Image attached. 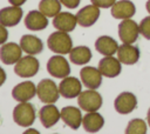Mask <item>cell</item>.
Listing matches in <instances>:
<instances>
[{
  "instance_id": "21",
  "label": "cell",
  "mask_w": 150,
  "mask_h": 134,
  "mask_svg": "<svg viewBox=\"0 0 150 134\" xmlns=\"http://www.w3.org/2000/svg\"><path fill=\"white\" fill-rule=\"evenodd\" d=\"M48 25L47 16L40 11H30L25 18V26L30 31L45 29Z\"/></svg>"
},
{
  "instance_id": "30",
  "label": "cell",
  "mask_w": 150,
  "mask_h": 134,
  "mask_svg": "<svg viewBox=\"0 0 150 134\" xmlns=\"http://www.w3.org/2000/svg\"><path fill=\"white\" fill-rule=\"evenodd\" d=\"M8 38V32L6 29V26L0 24V45H4L7 41Z\"/></svg>"
},
{
  "instance_id": "33",
  "label": "cell",
  "mask_w": 150,
  "mask_h": 134,
  "mask_svg": "<svg viewBox=\"0 0 150 134\" xmlns=\"http://www.w3.org/2000/svg\"><path fill=\"white\" fill-rule=\"evenodd\" d=\"M8 1H9V4L13 5V6H21V5H23L27 0H8Z\"/></svg>"
},
{
  "instance_id": "24",
  "label": "cell",
  "mask_w": 150,
  "mask_h": 134,
  "mask_svg": "<svg viewBox=\"0 0 150 134\" xmlns=\"http://www.w3.org/2000/svg\"><path fill=\"white\" fill-rule=\"evenodd\" d=\"M82 125L86 132L88 133H96L98 132L103 125H104V119L103 116L96 112H88V114L84 115L82 119Z\"/></svg>"
},
{
  "instance_id": "31",
  "label": "cell",
  "mask_w": 150,
  "mask_h": 134,
  "mask_svg": "<svg viewBox=\"0 0 150 134\" xmlns=\"http://www.w3.org/2000/svg\"><path fill=\"white\" fill-rule=\"evenodd\" d=\"M62 5H64L68 8H76L80 5L81 0H60Z\"/></svg>"
},
{
  "instance_id": "35",
  "label": "cell",
  "mask_w": 150,
  "mask_h": 134,
  "mask_svg": "<svg viewBox=\"0 0 150 134\" xmlns=\"http://www.w3.org/2000/svg\"><path fill=\"white\" fill-rule=\"evenodd\" d=\"M146 121H148V125L150 126V108L148 110V114H146Z\"/></svg>"
},
{
  "instance_id": "10",
  "label": "cell",
  "mask_w": 150,
  "mask_h": 134,
  "mask_svg": "<svg viewBox=\"0 0 150 134\" xmlns=\"http://www.w3.org/2000/svg\"><path fill=\"white\" fill-rule=\"evenodd\" d=\"M60 94L66 99H73L80 95L82 91V85L75 76H66L59 85Z\"/></svg>"
},
{
  "instance_id": "18",
  "label": "cell",
  "mask_w": 150,
  "mask_h": 134,
  "mask_svg": "<svg viewBox=\"0 0 150 134\" xmlns=\"http://www.w3.org/2000/svg\"><path fill=\"white\" fill-rule=\"evenodd\" d=\"M117 58L124 65H134L139 59V49L131 43H123L118 46Z\"/></svg>"
},
{
  "instance_id": "4",
  "label": "cell",
  "mask_w": 150,
  "mask_h": 134,
  "mask_svg": "<svg viewBox=\"0 0 150 134\" xmlns=\"http://www.w3.org/2000/svg\"><path fill=\"white\" fill-rule=\"evenodd\" d=\"M40 68V62L36 58L28 54L23 58H20V60L14 66V72L16 75L21 78H32L34 76Z\"/></svg>"
},
{
  "instance_id": "9",
  "label": "cell",
  "mask_w": 150,
  "mask_h": 134,
  "mask_svg": "<svg viewBox=\"0 0 150 134\" xmlns=\"http://www.w3.org/2000/svg\"><path fill=\"white\" fill-rule=\"evenodd\" d=\"M80 76L82 83L89 89H96L102 83V73L98 68L86 66L80 71Z\"/></svg>"
},
{
  "instance_id": "2",
  "label": "cell",
  "mask_w": 150,
  "mask_h": 134,
  "mask_svg": "<svg viewBox=\"0 0 150 134\" xmlns=\"http://www.w3.org/2000/svg\"><path fill=\"white\" fill-rule=\"evenodd\" d=\"M13 120L21 127H29L35 120V108L32 103L23 101L16 105L13 109Z\"/></svg>"
},
{
  "instance_id": "1",
  "label": "cell",
  "mask_w": 150,
  "mask_h": 134,
  "mask_svg": "<svg viewBox=\"0 0 150 134\" xmlns=\"http://www.w3.org/2000/svg\"><path fill=\"white\" fill-rule=\"evenodd\" d=\"M47 45L52 52L57 54H67L73 48V41L68 32L62 31L52 33L47 40Z\"/></svg>"
},
{
  "instance_id": "11",
  "label": "cell",
  "mask_w": 150,
  "mask_h": 134,
  "mask_svg": "<svg viewBox=\"0 0 150 134\" xmlns=\"http://www.w3.org/2000/svg\"><path fill=\"white\" fill-rule=\"evenodd\" d=\"M22 54V48L15 42L4 43L0 47V60L5 65H13L16 63Z\"/></svg>"
},
{
  "instance_id": "29",
  "label": "cell",
  "mask_w": 150,
  "mask_h": 134,
  "mask_svg": "<svg viewBox=\"0 0 150 134\" xmlns=\"http://www.w3.org/2000/svg\"><path fill=\"white\" fill-rule=\"evenodd\" d=\"M90 1L93 5L101 8H109L116 2V0H90Z\"/></svg>"
},
{
  "instance_id": "17",
  "label": "cell",
  "mask_w": 150,
  "mask_h": 134,
  "mask_svg": "<svg viewBox=\"0 0 150 134\" xmlns=\"http://www.w3.org/2000/svg\"><path fill=\"white\" fill-rule=\"evenodd\" d=\"M136 13V7L130 0H120L111 6V15L115 19H129Z\"/></svg>"
},
{
  "instance_id": "32",
  "label": "cell",
  "mask_w": 150,
  "mask_h": 134,
  "mask_svg": "<svg viewBox=\"0 0 150 134\" xmlns=\"http://www.w3.org/2000/svg\"><path fill=\"white\" fill-rule=\"evenodd\" d=\"M5 81H6V72L0 67V86H2Z\"/></svg>"
},
{
  "instance_id": "25",
  "label": "cell",
  "mask_w": 150,
  "mask_h": 134,
  "mask_svg": "<svg viewBox=\"0 0 150 134\" xmlns=\"http://www.w3.org/2000/svg\"><path fill=\"white\" fill-rule=\"evenodd\" d=\"M69 59L75 65H86L91 59V52L87 46H77L69 52Z\"/></svg>"
},
{
  "instance_id": "6",
  "label": "cell",
  "mask_w": 150,
  "mask_h": 134,
  "mask_svg": "<svg viewBox=\"0 0 150 134\" xmlns=\"http://www.w3.org/2000/svg\"><path fill=\"white\" fill-rule=\"evenodd\" d=\"M139 35V27L138 25L129 19H123L118 25V36L123 43H134Z\"/></svg>"
},
{
  "instance_id": "26",
  "label": "cell",
  "mask_w": 150,
  "mask_h": 134,
  "mask_svg": "<svg viewBox=\"0 0 150 134\" xmlns=\"http://www.w3.org/2000/svg\"><path fill=\"white\" fill-rule=\"evenodd\" d=\"M39 11L42 12L47 18H54L61 11L60 0H41L39 4Z\"/></svg>"
},
{
  "instance_id": "22",
  "label": "cell",
  "mask_w": 150,
  "mask_h": 134,
  "mask_svg": "<svg viewBox=\"0 0 150 134\" xmlns=\"http://www.w3.org/2000/svg\"><path fill=\"white\" fill-rule=\"evenodd\" d=\"M20 46H21V48L25 53L30 54V55L39 54L43 49V43H42L41 39H39L35 35H30V34L21 36Z\"/></svg>"
},
{
  "instance_id": "5",
  "label": "cell",
  "mask_w": 150,
  "mask_h": 134,
  "mask_svg": "<svg viewBox=\"0 0 150 134\" xmlns=\"http://www.w3.org/2000/svg\"><path fill=\"white\" fill-rule=\"evenodd\" d=\"M77 103L80 108L86 112H96L102 106V96L95 89L83 91L79 95Z\"/></svg>"
},
{
  "instance_id": "13",
  "label": "cell",
  "mask_w": 150,
  "mask_h": 134,
  "mask_svg": "<svg viewBox=\"0 0 150 134\" xmlns=\"http://www.w3.org/2000/svg\"><path fill=\"white\" fill-rule=\"evenodd\" d=\"M98 16H100V7H97L95 5L84 6L76 14L77 24L81 25L82 27H90V26H93L97 21Z\"/></svg>"
},
{
  "instance_id": "14",
  "label": "cell",
  "mask_w": 150,
  "mask_h": 134,
  "mask_svg": "<svg viewBox=\"0 0 150 134\" xmlns=\"http://www.w3.org/2000/svg\"><path fill=\"white\" fill-rule=\"evenodd\" d=\"M36 94V86L32 81H23L18 83L13 89H12V96L14 100L23 102L28 101L34 98Z\"/></svg>"
},
{
  "instance_id": "28",
  "label": "cell",
  "mask_w": 150,
  "mask_h": 134,
  "mask_svg": "<svg viewBox=\"0 0 150 134\" xmlns=\"http://www.w3.org/2000/svg\"><path fill=\"white\" fill-rule=\"evenodd\" d=\"M139 27V34H142L146 40H150V15L142 19V21L138 24Z\"/></svg>"
},
{
  "instance_id": "3",
  "label": "cell",
  "mask_w": 150,
  "mask_h": 134,
  "mask_svg": "<svg viewBox=\"0 0 150 134\" xmlns=\"http://www.w3.org/2000/svg\"><path fill=\"white\" fill-rule=\"evenodd\" d=\"M36 94L45 103H54L59 100L60 91L56 83L50 79H43L38 83Z\"/></svg>"
},
{
  "instance_id": "23",
  "label": "cell",
  "mask_w": 150,
  "mask_h": 134,
  "mask_svg": "<svg viewBox=\"0 0 150 134\" xmlns=\"http://www.w3.org/2000/svg\"><path fill=\"white\" fill-rule=\"evenodd\" d=\"M95 48L102 55L108 56V55H114L115 53H117L118 45L114 38L108 36V35H102L97 38V40L95 41Z\"/></svg>"
},
{
  "instance_id": "19",
  "label": "cell",
  "mask_w": 150,
  "mask_h": 134,
  "mask_svg": "<svg viewBox=\"0 0 150 134\" xmlns=\"http://www.w3.org/2000/svg\"><path fill=\"white\" fill-rule=\"evenodd\" d=\"M39 118H40V121H41L43 127L50 128V127H53L60 120L61 112H59V109L53 103H49V105L43 106L40 109Z\"/></svg>"
},
{
  "instance_id": "20",
  "label": "cell",
  "mask_w": 150,
  "mask_h": 134,
  "mask_svg": "<svg viewBox=\"0 0 150 134\" xmlns=\"http://www.w3.org/2000/svg\"><path fill=\"white\" fill-rule=\"evenodd\" d=\"M61 119L63 122L69 126L71 129H77L82 123V114L81 110L74 106H67L61 109Z\"/></svg>"
},
{
  "instance_id": "12",
  "label": "cell",
  "mask_w": 150,
  "mask_h": 134,
  "mask_svg": "<svg viewBox=\"0 0 150 134\" xmlns=\"http://www.w3.org/2000/svg\"><path fill=\"white\" fill-rule=\"evenodd\" d=\"M121 61L118 60V58H114L112 55H108L104 56L103 59L100 60L98 62V69L102 73L103 76L107 78H115L117 75H120L121 71H122V66H121Z\"/></svg>"
},
{
  "instance_id": "16",
  "label": "cell",
  "mask_w": 150,
  "mask_h": 134,
  "mask_svg": "<svg viewBox=\"0 0 150 134\" xmlns=\"http://www.w3.org/2000/svg\"><path fill=\"white\" fill-rule=\"evenodd\" d=\"M76 24H77L76 15H74L69 12H60L53 19V26L57 31H62V32L74 31Z\"/></svg>"
},
{
  "instance_id": "15",
  "label": "cell",
  "mask_w": 150,
  "mask_h": 134,
  "mask_svg": "<svg viewBox=\"0 0 150 134\" xmlns=\"http://www.w3.org/2000/svg\"><path fill=\"white\" fill-rule=\"evenodd\" d=\"M22 9L20 6H11L0 9V24L6 27H13L18 25L22 18Z\"/></svg>"
},
{
  "instance_id": "34",
  "label": "cell",
  "mask_w": 150,
  "mask_h": 134,
  "mask_svg": "<svg viewBox=\"0 0 150 134\" xmlns=\"http://www.w3.org/2000/svg\"><path fill=\"white\" fill-rule=\"evenodd\" d=\"M145 8H146L148 13L150 14V0H148V1H146V4H145Z\"/></svg>"
},
{
  "instance_id": "8",
  "label": "cell",
  "mask_w": 150,
  "mask_h": 134,
  "mask_svg": "<svg viewBox=\"0 0 150 134\" xmlns=\"http://www.w3.org/2000/svg\"><path fill=\"white\" fill-rule=\"evenodd\" d=\"M114 107L120 114H129L137 107V98L130 92H123L116 96Z\"/></svg>"
},
{
  "instance_id": "7",
  "label": "cell",
  "mask_w": 150,
  "mask_h": 134,
  "mask_svg": "<svg viewBox=\"0 0 150 134\" xmlns=\"http://www.w3.org/2000/svg\"><path fill=\"white\" fill-rule=\"evenodd\" d=\"M47 72L54 78L63 79L69 75L70 66H69L68 61L66 60V58L62 56V54L54 55L47 62Z\"/></svg>"
},
{
  "instance_id": "27",
  "label": "cell",
  "mask_w": 150,
  "mask_h": 134,
  "mask_svg": "<svg viewBox=\"0 0 150 134\" xmlns=\"http://www.w3.org/2000/svg\"><path fill=\"white\" fill-rule=\"evenodd\" d=\"M146 123L143 119H132L129 121L125 128L127 134H145L146 133Z\"/></svg>"
}]
</instances>
